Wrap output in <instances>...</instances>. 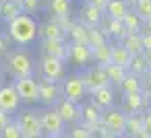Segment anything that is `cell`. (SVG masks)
<instances>
[{
    "instance_id": "cell-1",
    "label": "cell",
    "mask_w": 151,
    "mask_h": 138,
    "mask_svg": "<svg viewBox=\"0 0 151 138\" xmlns=\"http://www.w3.org/2000/svg\"><path fill=\"white\" fill-rule=\"evenodd\" d=\"M35 35H37V23H35V19L31 15L21 13L13 21H9V37H11V41H15L19 46H29V43H33Z\"/></svg>"
},
{
    "instance_id": "cell-2",
    "label": "cell",
    "mask_w": 151,
    "mask_h": 138,
    "mask_svg": "<svg viewBox=\"0 0 151 138\" xmlns=\"http://www.w3.org/2000/svg\"><path fill=\"white\" fill-rule=\"evenodd\" d=\"M6 70L13 78H21V76H31L33 74V58L31 54L25 50H15L9 54L6 58Z\"/></svg>"
},
{
    "instance_id": "cell-3",
    "label": "cell",
    "mask_w": 151,
    "mask_h": 138,
    "mask_svg": "<svg viewBox=\"0 0 151 138\" xmlns=\"http://www.w3.org/2000/svg\"><path fill=\"white\" fill-rule=\"evenodd\" d=\"M40 124H42V136L60 138V136L66 134V124H64V120L58 115V111L54 107L40 113Z\"/></svg>"
},
{
    "instance_id": "cell-4",
    "label": "cell",
    "mask_w": 151,
    "mask_h": 138,
    "mask_svg": "<svg viewBox=\"0 0 151 138\" xmlns=\"http://www.w3.org/2000/svg\"><path fill=\"white\" fill-rule=\"evenodd\" d=\"M15 122H17L19 130H21V138H37V136H42V124H40V113L37 111H31V109L19 111Z\"/></svg>"
},
{
    "instance_id": "cell-5",
    "label": "cell",
    "mask_w": 151,
    "mask_h": 138,
    "mask_svg": "<svg viewBox=\"0 0 151 138\" xmlns=\"http://www.w3.org/2000/svg\"><path fill=\"white\" fill-rule=\"evenodd\" d=\"M101 124L108 130L110 136H124V124H126V113L122 109H116L114 105L101 111Z\"/></svg>"
},
{
    "instance_id": "cell-6",
    "label": "cell",
    "mask_w": 151,
    "mask_h": 138,
    "mask_svg": "<svg viewBox=\"0 0 151 138\" xmlns=\"http://www.w3.org/2000/svg\"><path fill=\"white\" fill-rule=\"evenodd\" d=\"M15 89L19 93V99L21 103H27V105H35L40 103V87H37V80L31 76H21V78H15Z\"/></svg>"
},
{
    "instance_id": "cell-7",
    "label": "cell",
    "mask_w": 151,
    "mask_h": 138,
    "mask_svg": "<svg viewBox=\"0 0 151 138\" xmlns=\"http://www.w3.org/2000/svg\"><path fill=\"white\" fill-rule=\"evenodd\" d=\"M37 87H40V103H44L46 107H52L62 97V85L58 80L44 76L42 80H37Z\"/></svg>"
},
{
    "instance_id": "cell-8",
    "label": "cell",
    "mask_w": 151,
    "mask_h": 138,
    "mask_svg": "<svg viewBox=\"0 0 151 138\" xmlns=\"http://www.w3.org/2000/svg\"><path fill=\"white\" fill-rule=\"evenodd\" d=\"M52 107L58 111V115L64 120L66 126H75V124L81 122V107H79V103H75V101H70L66 97H60Z\"/></svg>"
},
{
    "instance_id": "cell-9",
    "label": "cell",
    "mask_w": 151,
    "mask_h": 138,
    "mask_svg": "<svg viewBox=\"0 0 151 138\" xmlns=\"http://www.w3.org/2000/svg\"><path fill=\"white\" fill-rule=\"evenodd\" d=\"M85 95H87V89H85V83H83V78L79 74H70V76L64 78L62 97H66V99H70L75 103H81L85 99Z\"/></svg>"
},
{
    "instance_id": "cell-10",
    "label": "cell",
    "mask_w": 151,
    "mask_h": 138,
    "mask_svg": "<svg viewBox=\"0 0 151 138\" xmlns=\"http://www.w3.org/2000/svg\"><path fill=\"white\" fill-rule=\"evenodd\" d=\"M81 78H83V83H85V89H87V93H93L95 89L110 85V80H108V74H106V68H104V66H99V64H95V66L87 68V70L81 74Z\"/></svg>"
},
{
    "instance_id": "cell-11",
    "label": "cell",
    "mask_w": 151,
    "mask_h": 138,
    "mask_svg": "<svg viewBox=\"0 0 151 138\" xmlns=\"http://www.w3.org/2000/svg\"><path fill=\"white\" fill-rule=\"evenodd\" d=\"M68 60L75 66H85L93 60L91 56V46L85 41H70L68 43Z\"/></svg>"
},
{
    "instance_id": "cell-12",
    "label": "cell",
    "mask_w": 151,
    "mask_h": 138,
    "mask_svg": "<svg viewBox=\"0 0 151 138\" xmlns=\"http://www.w3.org/2000/svg\"><path fill=\"white\" fill-rule=\"evenodd\" d=\"M104 17H106L104 9H99V6H95L91 2L83 4L81 11H79V23H83L85 27H99L101 21H104Z\"/></svg>"
},
{
    "instance_id": "cell-13",
    "label": "cell",
    "mask_w": 151,
    "mask_h": 138,
    "mask_svg": "<svg viewBox=\"0 0 151 138\" xmlns=\"http://www.w3.org/2000/svg\"><path fill=\"white\" fill-rule=\"evenodd\" d=\"M40 70H42V76L52 78V80H60L64 76V60H58V58H52V56H44L42 62H40Z\"/></svg>"
},
{
    "instance_id": "cell-14",
    "label": "cell",
    "mask_w": 151,
    "mask_h": 138,
    "mask_svg": "<svg viewBox=\"0 0 151 138\" xmlns=\"http://www.w3.org/2000/svg\"><path fill=\"white\" fill-rule=\"evenodd\" d=\"M44 56H52L58 60H68V41L66 39H42Z\"/></svg>"
},
{
    "instance_id": "cell-15",
    "label": "cell",
    "mask_w": 151,
    "mask_h": 138,
    "mask_svg": "<svg viewBox=\"0 0 151 138\" xmlns=\"http://www.w3.org/2000/svg\"><path fill=\"white\" fill-rule=\"evenodd\" d=\"M19 103H21V99H19L15 85H4V87L0 85V109L15 113L19 109Z\"/></svg>"
},
{
    "instance_id": "cell-16",
    "label": "cell",
    "mask_w": 151,
    "mask_h": 138,
    "mask_svg": "<svg viewBox=\"0 0 151 138\" xmlns=\"http://www.w3.org/2000/svg\"><path fill=\"white\" fill-rule=\"evenodd\" d=\"M122 111L124 113H141L145 109V93L134 91V93H122Z\"/></svg>"
},
{
    "instance_id": "cell-17",
    "label": "cell",
    "mask_w": 151,
    "mask_h": 138,
    "mask_svg": "<svg viewBox=\"0 0 151 138\" xmlns=\"http://www.w3.org/2000/svg\"><path fill=\"white\" fill-rule=\"evenodd\" d=\"M37 35H40L42 39H66V31H64L54 19H50V21H46L44 25H40V27H37Z\"/></svg>"
},
{
    "instance_id": "cell-18",
    "label": "cell",
    "mask_w": 151,
    "mask_h": 138,
    "mask_svg": "<svg viewBox=\"0 0 151 138\" xmlns=\"http://www.w3.org/2000/svg\"><path fill=\"white\" fill-rule=\"evenodd\" d=\"M91 95H93V103H95V105H97L101 111L114 105V91H112V87H110V85L95 89Z\"/></svg>"
},
{
    "instance_id": "cell-19",
    "label": "cell",
    "mask_w": 151,
    "mask_h": 138,
    "mask_svg": "<svg viewBox=\"0 0 151 138\" xmlns=\"http://www.w3.org/2000/svg\"><path fill=\"white\" fill-rule=\"evenodd\" d=\"M23 9H21V2L19 0H0V19L2 21H13L17 15H21Z\"/></svg>"
},
{
    "instance_id": "cell-20",
    "label": "cell",
    "mask_w": 151,
    "mask_h": 138,
    "mask_svg": "<svg viewBox=\"0 0 151 138\" xmlns=\"http://www.w3.org/2000/svg\"><path fill=\"white\" fill-rule=\"evenodd\" d=\"M120 43L128 50V54L130 56H134V54H143V41H141V31H128L122 39H120Z\"/></svg>"
},
{
    "instance_id": "cell-21",
    "label": "cell",
    "mask_w": 151,
    "mask_h": 138,
    "mask_svg": "<svg viewBox=\"0 0 151 138\" xmlns=\"http://www.w3.org/2000/svg\"><path fill=\"white\" fill-rule=\"evenodd\" d=\"M118 89H120L122 93H134V91H143V78H141L139 74H134V72H128V70H126V74H124V78L120 80Z\"/></svg>"
},
{
    "instance_id": "cell-22",
    "label": "cell",
    "mask_w": 151,
    "mask_h": 138,
    "mask_svg": "<svg viewBox=\"0 0 151 138\" xmlns=\"http://www.w3.org/2000/svg\"><path fill=\"white\" fill-rule=\"evenodd\" d=\"M124 136H145V132H143V120H141V113H126Z\"/></svg>"
},
{
    "instance_id": "cell-23",
    "label": "cell",
    "mask_w": 151,
    "mask_h": 138,
    "mask_svg": "<svg viewBox=\"0 0 151 138\" xmlns=\"http://www.w3.org/2000/svg\"><path fill=\"white\" fill-rule=\"evenodd\" d=\"M128 11V2L126 0H108L106 6H104V13L106 17L110 19H122Z\"/></svg>"
},
{
    "instance_id": "cell-24",
    "label": "cell",
    "mask_w": 151,
    "mask_h": 138,
    "mask_svg": "<svg viewBox=\"0 0 151 138\" xmlns=\"http://www.w3.org/2000/svg\"><path fill=\"white\" fill-rule=\"evenodd\" d=\"M101 120V109L91 101V103H87L85 107H81V122L79 124H85V126H89V124H95V122H99Z\"/></svg>"
},
{
    "instance_id": "cell-25",
    "label": "cell",
    "mask_w": 151,
    "mask_h": 138,
    "mask_svg": "<svg viewBox=\"0 0 151 138\" xmlns=\"http://www.w3.org/2000/svg\"><path fill=\"white\" fill-rule=\"evenodd\" d=\"M110 54H112V46L106 41V43H99V46H93L91 48V56H93V62L99 64V66H106L110 62Z\"/></svg>"
},
{
    "instance_id": "cell-26",
    "label": "cell",
    "mask_w": 151,
    "mask_h": 138,
    "mask_svg": "<svg viewBox=\"0 0 151 138\" xmlns=\"http://www.w3.org/2000/svg\"><path fill=\"white\" fill-rule=\"evenodd\" d=\"M48 11L52 17H70V0H48Z\"/></svg>"
},
{
    "instance_id": "cell-27",
    "label": "cell",
    "mask_w": 151,
    "mask_h": 138,
    "mask_svg": "<svg viewBox=\"0 0 151 138\" xmlns=\"http://www.w3.org/2000/svg\"><path fill=\"white\" fill-rule=\"evenodd\" d=\"M104 68H106V74H108L110 85L118 87V85H120V80H122V78H124V74H126V68H124V66H120V64H114V62H108Z\"/></svg>"
},
{
    "instance_id": "cell-28",
    "label": "cell",
    "mask_w": 151,
    "mask_h": 138,
    "mask_svg": "<svg viewBox=\"0 0 151 138\" xmlns=\"http://www.w3.org/2000/svg\"><path fill=\"white\" fill-rule=\"evenodd\" d=\"M106 31H108L110 37H114V39H118V41L128 33V29L124 27L122 19H110V17H108V27H106Z\"/></svg>"
},
{
    "instance_id": "cell-29",
    "label": "cell",
    "mask_w": 151,
    "mask_h": 138,
    "mask_svg": "<svg viewBox=\"0 0 151 138\" xmlns=\"http://www.w3.org/2000/svg\"><path fill=\"white\" fill-rule=\"evenodd\" d=\"M128 60H130V54H128V50L122 46V43H116V46H112V54H110V62H114V64H120V66H128Z\"/></svg>"
},
{
    "instance_id": "cell-30",
    "label": "cell",
    "mask_w": 151,
    "mask_h": 138,
    "mask_svg": "<svg viewBox=\"0 0 151 138\" xmlns=\"http://www.w3.org/2000/svg\"><path fill=\"white\" fill-rule=\"evenodd\" d=\"M126 70H128V72L139 74V76H143V74H145V70H147V58H145L143 54H134V56H130Z\"/></svg>"
},
{
    "instance_id": "cell-31",
    "label": "cell",
    "mask_w": 151,
    "mask_h": 138,
    "mask_svg": "<svg viewBox=\"0 0 151 138\" xmlns=\"http://www.w3.org/2000/svg\"><path fill=\"white\" fill-rule=\"evenodd\" d=\"M122 23H124V27L128 29V31H141V27H143V19L134 13V11H126V15L122 17Z\"/></svg>"
},
{
    "instance_id": "cell-32",
    "label": "cell",
    "mask_w": 151,
    "mask_h": 138,
    "mask_svg": "<svg viewBox=\"0 0 151 138\" xmlns=\"http://www.w3.org/2000/svg\"><path fill=\"white\" fill-rule=\"evenodd\" d=\"M66 37H70V41H85L87 43V27L83 23H73L70 29L66 31Z\"/></svg>"
},
{
    "instance_id": "cell-33",
    "label": "cell",
    "mask_w": 151,
    "mask_h": 138,
    "mask_svg": "<svg viewBox=\"0 0 151 138\" xmlns=\"http://www.w3.org/2000/svg\"><path fill=\"white\" fill-rule=\"evenodd\" d=\"M134 13L145 21V19H149L151 17V0H134Z\"/></svg>"
},
{
    "instance_id": "cell-34",
    "label": "cell",
    "mask_w": 151,
    "mask_h": 138,
    "mask_svg": "<svg viewBox=\"0 0 151 138\" xmlns=\"http://www.w3.org/2000/svg\"><path fill=\"white\" fill-rule=\"evenodd\" d=\"M0 138H21V130L17 126V122H9L2 130H0Z\"/></svg>"
},
{
    "instance_id": "cell-35",
    "label": "cell",
    "mask_w": 151,
    "mask_h": 138,
    "mask_svg": "<svg viewBox=\"0 0 151 138\" xmlns=\"http://www.w3.org/2000/svg\"><path fill=\"white\" fill-rule=\"evenodd\" d=\"M66 134H68L70 138H91V136H93V132H91L85 124H79V126L75 124V128H73V130H66Z\"/></svg>"
},
{
    "instance_id": "cell-36",
    "label": "cell",
    "mask_w": 151,
    "mask_h": 138,
    "mask_svg": "<svg viewBox=\"0 0 151 138\" xmlns=\"http://www.w3.org/2000/svg\"><path fill=\"white\" fill-rule=\"evenodd\" d=\"M19 2H21L23 13H27V15L37 13V11H40V6H42V0H19Z\"/></svg>"
},
{
    "instance_id": "cell-37",
    "label": "cell",
    "mask_w": 151,
    "mask_h": 138,
    "mask_svg": "<svg viewBox=\"0 0 151 138\" xmlns=\"http://www.w3.org/2000/svg\"><path fill=\"white\" fill-rule=\"evenodd\" d=\"M141 120H143V132H145V136H151V111L147 109V113H141Z\"/></svg>"
},
{
    "instance_id": "cell-38",
    "label": "cell",
    "mask_w": 151,
    "mask_h": 138,
    "mask_svg": "<svg viewBox=\"0 0 151 138\" xmlns=\"http://www.w3.org/2000/svg\"><path fill=\"white\" fill-rule=\"evenodd\" d=\"M9 50H11V37L9 35H0V56L9 54Z\"/></svg>"
},
{
    "instance_id": "cell-39",
    "label": "cell",
    "mask_w": 151,
    "mask_h": 138,
    "mask_svg": "<svg viewBox=\"0 0 151 138\" xmlns=\"http://www.w3.org/2000/svg\"><path fill=\"white\" fill-rule=\"evenodd\" d=\"M9 122H13V113H11V111H4V109H0V130H2Z\"/></svg>"
},
{
    "instance_id": "cell-40",
    "label": "cell",
    "mask_w": 151,
    "mask_h": 138,
    "mask_svg": "<svg viewBox=\"0 0 151 138\" xmlns=\"http://www.w3.org/2000/svg\"><path fill=\"white\" fill-rule=\"evenodd\" d=\"M141 78H143V89L145 91H151V72H145Z\"/></svg>"
},
{
    "instance_id": "cell-41",
    "label": "cell",
    "mask_w": 151,
    "mask_h": 138,
    "mask_svg": "<svg viewBox=\"0 0 151 138\" xmlns=\"http://www.w3.org/2000/svg\"><path fill=\"white\" fill-rule=\"evenodd\" d=\"M145 93V109L151 111V91H143Z\"/></svg>"
},
{
    "instance_id": "cell-42",
    "label": "cell",
    "mask_w": 151,
    "mask_h": 138,
    "mask_svg": "<svg viewBox=\"0 0 151 138\" xmlns=\"http://www.w3.org/2000/svg\"><path fill=\"white\" fill-rule=\"evenodd\" d=\"M87 2H91V4H95V6H99V9H104V6H106V2H108V0H87Z\"/></svg>"
},
{
    "instance_id": "cell-43",
    "label": "cell",
    "mask_w": 151,
    "mask_h": 138,
    "mask_svg": "<svg viewBox=\"0 0 151 138\" xmlns=\"http://www.w3.org/2000/svg\"><path fill=\"white\" fill-rule=\"evenodd\" d=\"M143 27H145V31H147V33H151V17L143 21Z\"/></svg>"
},
{
    "instance_id": "cell-44",
    "label": "cell",
    "mask_w": 151,
    "mask_h": 138,
    "mask_svg": "<svg viewBox=\"0 0 151 138\" xmlns=\"http://www.w3.org/2000/svg\"><path fill=\"white\" fill-rule=\"evenodd\" d=\"M145 72H151V58H147V70Z\"/></svg>"
},
{
    "instance_id": "cell-45",
    "label": "cell",
    "mask_w": 151,
    "mask_h": 138,
    "mask_svg": "<svg viewBox=\"0 0 151 138\" xmlns=\"http://www.w3.org/2000/svg\"><path fill=\"white\" fill-rule=\"evenodd\" d=\"M2 80H4V72H2V68H0V85H2Z\"/></svg>"
},
{
    "instance_id": "cell-46",
    "label": "cell",
    "mask_w": 151,
    "mask_h": 138,
    "mask_svg": "<svg viewBox=\"0 0 151 138\" xmlns=\"http://www.w3.org/2000/svg\"><path fill=\"white\" fill-rule=\"evenodd\" d=\"M126 2H128V6H130V4H134V0H126Z\"/></svg>"
}]
</instances>
